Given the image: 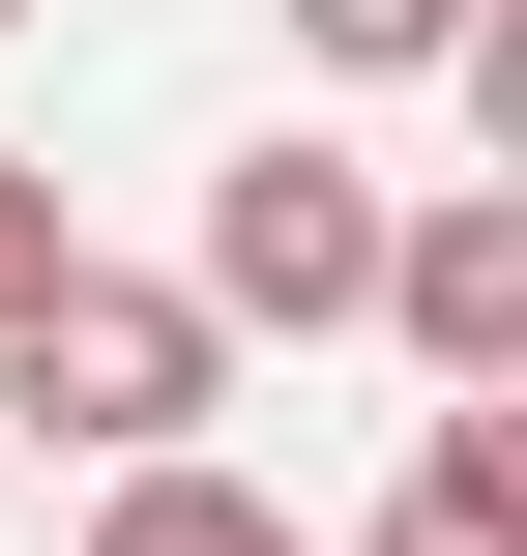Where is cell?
Instances as JSON below:
<instances>
[{"mask_svg":"<svg viewBox=\"0 0 527 556\" xmlns=\"http://www.w3.org/2000/svg\"><path fill=\"white\" fill-rule=\"evenodd\" d=\"M0 410H29V440H88V469H147V440H205V410H235V323L59 235V264L0 293Z\"/></svg>","mask_w":527,"mask_h":556,"instance_id":"obj_1","label":"cell"},{"mask_svg":"<svg viewBox=\"0 0 527 556\" xmlns=\"http://www.w3.org/2000/svg\"><path fill=\"white\" fill-rule=\"evenodd\" d=\"M205 323H381V176H352L323 117H264V147L205 176Z\"/></svg>","mask_w":527,"mask_h":556,"instance_id":"obj_2","label":"cell"},{"mask_svg":"<svg viewBox=\"0 0 527 556\" xmlns=\"http://www.w3.org/2000/svg\"><path fill=\"white\" fill-rule=\"evenodd\" d=\"M381 323H411V381H527V205H381Z\"/></svg>","mask_w":527,"mask_h":556,"instance_id":"obj_3","label":"cell"},{"mask_svg":"<svg viewBox=\"0 0 527 556\" xmlns=\"http://www.w3.org/2000/svg\"><path fill=\"white\" fill-rule=\"evenodd\" d=\"M381 556H527V410H499V381H440V440H411Z\"/></svg>","mask_w":527,"mask_h":556,"instance_id":"obj_4","label":"cell"},{"mask_svg":"<svg viewBox=\"0 0 527 556\" xmlns=\"http://www.w3.org/2000/svg\"><path fill=\"white\" fill-rule=\"evenodd\" d=\"M88 556H323V528H293V498H235L205 440H147V469H117V528H88Z\"/></svg>","mask_w":527,"mask_h":556,"instance_id":"obj_5","label":"cell"},{"mask_svg":"<svg viewBox=\"0 0 527 556\" xmlns=\"http://www.w3.org/2000/svg\"><path fill=\"white\" fill-rule=\"evenodd\" d=\"M499 0H293V59H352V88H411V59H469Z\"/></svg>","mask_w":527,"mask_h":556,"instance_id":"obj_6","label":"cell"},{"mask_svg":"<svg viewBox=\"0 0 527 556\" xmlns=\"http://www.w3.org/2000/svg\"><path fill=\"white\" fill-rule=\"evenodd\" d=\"M29 264H59V176H29V147H0V293H29Z\"/></svg>","mask_w":527,"mask_h":556,"instance_id":"obj_7","label":"cell"},{"mask_svg":"<svg viewBox=\"0 0 527 556\" xmlns=\"http://www.w3.org/2000/svg\"><path fill=\"white\" fill-rule=\"evenodd\" d=\"M0 29H29V0H0Z\"/></svg>","mask_w":527,"mask_h":556,"instance_id":"obj_8","label":"cell"}]
</instances>
